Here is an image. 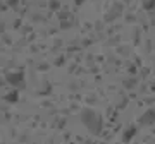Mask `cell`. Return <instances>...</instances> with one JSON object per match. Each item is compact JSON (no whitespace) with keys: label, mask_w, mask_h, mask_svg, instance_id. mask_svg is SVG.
I'll list each match as a JSON object with an SVG mask.
<instances>
[{"label":"cell","mask_w":155,"mask_h":144,"mask_svg":"<svg viewBox=\"0 0 155 144\" xmlns=\"http://www.w3.org/2000/svg\"><path fill=\"white\" fill-rule=\"evenodd\" d=\"M7 83L11 86H14L17 91L24 89V74L22 72H11V74H7Z\"/></svg>","instance_id":"obj_1"},{"label":"cell","mask_w":155,"mask_h":144,"mask_svg":"<svg viewBox=\"0 0 155 144\" xmlns=\"http://www.w3.org/2000/svg\"><path fill=\"white\" fill-rule=\"evenodd\" d=\"M83 122L86 124V125H88V127L91 129L93 132H97V129H95L93 124H95V122H98V124H100V120H98V117L95 115L93 111H90V110H88V111H83Z\"/></svg>","instance_id":"obj_2"},{"label":"cell","mask_w":155,"mask_h":144,"mask_svg":"<svg viewBox=\"0 0 155 144\" xmlns=\"http://www.w3.org/2000/svg\"><path fill=\"white\" fill-rule=\"evenodd\" d=\"M17 100H19V93H17V89L12 94H7L5 96V101H11V103H14V101H17Z\"/></svg>","instance_id":"obj_3"},{"label":"cell","mask_w":155,"mask_h":144,"mask_svg":"<svg viewBox=\"0 0 155 144\" xmlns=\"http://www.w3.org/2000/svg\"><path fill=\"white\" fill-rule=\"evenodd\" d=\"M83 2H84V0H76V4H78V5H81Z\"/></svg>","instance_id":"obj_4"}]
</instances>
